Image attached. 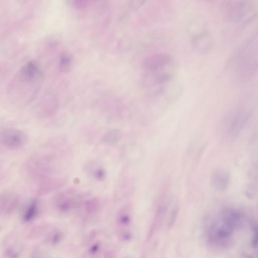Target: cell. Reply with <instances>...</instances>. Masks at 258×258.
I'll return each instance as SVG.
<instances>
[{"label":"cell","instance_id":"obj_1","mask_svg":"<svg viewBox=\"0 0 258 258\" xmlns=\"http://www.w3.org/2000/svg\"><path fill=\"white\" fill-rule=\"evenodd\" d=\"M245 219L240 210L225 208L210 222L206 230V239L212 247L224 250L233 244L236 234L244 226Z\"/></svg>","mask_w":258,"mask_h":258},{"label":"cell","instance_id":"obj_2","mask_svg":"<svg viewBox=\"0 0 258 258\" xmlns=\"http://www.w3.org/2000/svg\"><path fill=\"white\" fill-rule=\"evenodd\" d=\"M146 84L160 93L176 78L178 67L173 56L166 53L150 55L143 61Z\"/></svg>","mask_w":258,"mask_h":258},{"label":"cell","instance_id":"obj_3","mask_svg":"<svg viewBox=\"0 0 258 258\" xmlns=\"http://www.w3.org/2000/svg\"><path fill=\"white\" fill-rule=\"evenodd\" d=\"M230 63L238 80L247 81L253 77L258 68L257 39L252 38L239 47L232 55Z\"/></svg>","mask_w":258,"mask_h":258},{"label":"cell","instance_id":"obj_4","mask_svg":"<svg viewBox=\"0 0 258 258\" xmlns=\"http://www.w3.org/2000/svg\"><path fill=\"white\" fill-rule=\"evenodd\" d=\"M223 12L226 20L235 24H249L257 17L253 0H227Z\"/></svg>","mask_w":258,"mask_h":258},{"label":"cell","instance_id":"obj_5","mask_svg":"<svg viewBox=\"0 0 258 258\" xmlns=\"http://www.w3.org/2000/svg\"><path fill=\"white\" fill-rule=\"evenodd\" d=\"M251 116L250 110L244 108H237L229 112L222 125L225 137L230 140L237 139L247 126Z\"/></svg>","mask_w":258,"mask_h":258},{"label":"cell","instance_id":"obj_6","mask_svg":"<svg viewBox=\"0 0 258 258\" xmlns=\"http://www.w3.org/2000/svg\"><path fill=\"white\" fill-rule=\"evenodd\" d=\"M27 134L19 129L8 128L0 133V143L7 149L17 150L23 147L28 142Z\"/></svg>","mask_w":258,"mask_h":258},{"label":"cell","instance_id":"obj_7","mask_svg":"<svg viewBox=\"0 0 258 258\" xmlns=\"http://www.w3.org/2000/svg\"><path fill=\"white\" fill-rule=\"evenodd\" d=\"M20 203V197L16 192L6 191L0 194V217H8L15 211Z\"/></svg>","mask_w":258,"mask_h":258},{"label":"cell","instance_id":"obj_8","mask_svg":"<svg viewBox=\"0 0 258 258\" xmlns=\"http://www.w3.org/2000/svg\"><path fill=\"white\" fill-rule=\"evenodd\" d=\"M192 48L197 53L203 55L209 53L213 48L214 39L209 30L191 37Z\"/></svg>","mask_w":258,"mask_h":258},{"label":"cell","instance_id":"obj_9","mask_svg":"<svg viewBox=\"0 0 258 258\" xmlns=\"http://www.w3.org/2000/svg\"><path fill=\"white\" fill-rule=\"evenodd\" d=\"M230 179V175L227 171L219 169L215 170L212 175L211 184L215 189L223 191L228 188Z\"/></svg>","mask_w":258,"mask_h":258},{"label":"cell","instance_id":"obj_10","mask_svg":"<svg viewBox=\"0 0 258 258\" xmlns=\"http://www.w3.org/2000/svg\"><path fill=\"white\" fill-rule=\"evenodd\" d=\"M208 30L207 22L204 18L201 17L193 18L186 25V32L190 37Z\"/></svg>","mask_w":258,"mask_h":258},{"label":"cell","instance_id":"obj_11","mask_svg":"<svg viewBox=\"0 0 258 258\" xmlns=\"http://www.w3.org/2000/svg\"><path fill=\"white\" fill-rule=\"evenodd\" d=\"M38 212V204L36 200H33L23 211L22 219L25 222L33 220Z\"/></svg>","mask_w":258,"mask_h":258},{"label":"cell","instance_id":"obj_12","mask_svg":"<svg viewBox=\"0 0 258 258\" xmlns=\"http://www.w3.org/2000/svg\"><path fill=\"white\" fill-rule=\"evenodd\" d=\"M122 137V132L119 129H111L103 136V141L109 145L117 144Z\"/></svg>","mask_w":258,"mask_h":258},{"label":"cell","instance_id":"obj_13","mask_svg":"<svg viewBox=\"0 0 258 258\" xmlns=\"http://www.w3.org/2000/svg\"><path fill=\"white\" fill-rule=\"evenodd\" d=\"M73 63V58L72 55L68 53H63L60 56L59 61L60 70L64 73H67L71 69Z\"/></svg>","mask_w":258,"mask_h":258},{"label":"cell","instance_id":"obj_14","mask_svg":"<svg viewBox=\"0 0 258 258\" xmlns=\"http://www.w3.org/2000/svg\"><path fill=\"white\" fill-rule=\"evenodd\" d=\"M258 245V228L257 224H253L252 227V235L251 246L253 249H257Z\"/></svg>","mask_w":258,"mask_h":258},{"label":"cell","instance_id":"obj_15","mask_svg":"<svg viewBox=\"0 0 258 258\" xmlns=\"http://www.w3.org/2000/svg\"><path fill=\"white\" fill-rule=\"evenodd\" d=\"M68 1L78 9L87 7L90 2V0H68Z\"/></svg>","mask_w":258,"mask_h":258},{"label":"cell","instance_id":"obj_16","mask_svg":"<svg viewBox=\"0 0 258 258\" xmlns=\"http://www.w3.org/2000/svg\"><path fill=\"white\" fill-rule=\"evenodd\" d=\"M205 1L207 2H213L214 0H205Z\"/></svg>","mask_w":258,"mask_h":258}]
</instances>
